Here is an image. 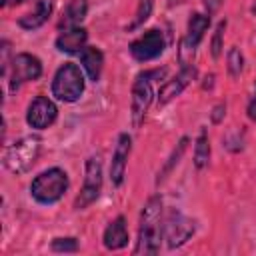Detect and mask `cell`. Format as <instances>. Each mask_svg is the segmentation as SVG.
I'll return each instance as SVG.
<instances>
[{"instance_id": "cell-1", "label": "cell", "mask_w": 256, "mask_h": 256, "mask_svg": "<svg viewBox=\"0 0 256 256\" xmlns=\"http://www.w3.org/2000/svg\"><path fill=\"white\" fill-rule=\"evenodd\" d=\"M160 216H162V200L160 196H152L140 216L138 244L136 254H156L160 248Z\"/></svg>"}, {"instance_id": "cell-2", "label": "cell", "mask_w": 256, "mask_h": 256, "mask_svg": "<svg viewBox=\"0 0 256 256\" xmlns=\"http://www.w3.org/2000/svg\"><path fill=\"white\" fill-rule=\"evenodd\" d=\"M66 190H68V174L62 168H48L40 172L30 184V194L40 204L58 202Z\"/></svg>"}, {"instance_id": "cell-3", "label": "cell", "mask_w": 256, "mask_h": 256, "mask_svg": "<svg viewBox=\"0 0 256 256\" xmlns=\"http://www.w3.org/2000/svg\"><path fill=\"white\" fill-rule=\"evenodd\" d=\"M38 154H40V138L38 136H24L6 150L4 166L8 168V172L20 176L34 166V162L38 160Z\"/></svg>"}, {"instance_id": "cell-4", "label": "cell", "mask_w": 256, "mask_h": 256, "mask_svg": "<svg viewBox=\"0 0 256 256\" xmlns=\"http://www.w3.org/2000/svg\"><path fill=\"white\" fill-rule=\"evenodd\" d=\"M84 92V76L72 62L60 66L52 80V96L62 102H76Z\"/></svg>"}, {"instance_id": "cell-5", "label": "cell", "mask_w": 256, "mask_h": 256, "mask_svg": "<svg viewBox=\"0 0 256 256\" xmlns=\"http://www.w3.org/2000/svg\"><path fill=\"white\" fill-rule=\"evenodd\" d=\"M102 190V162L98 156H90L86 160V170H84V184L82 190L78 194V198L74 200V208L82 210L88 204H92Z\"/></svg>"}, {"instance_id": "cell-6", "label": "cell", "mask_w": 256, "mask_h": 256, "mask_svg": "<svg viewBox=\"0 0 256 256\" xmlns=\"http://www.w3.org/2000/svg\"><path fill=\"white\" fill-rule=\"evenodd\" d=\"M42 74V64L36 56L22 52L16 54L12 60V72H10V90H18L24 82H32L38 80Z\"/></svg>"}, {"instance_id": "cell-7", "label": "cell", "mask_w": 256, "mask_h": 256, "mask_svg": "<svg viewBox=\"0 0 256 256\" xmlns=\"http://www.w3.org/2000/svg\"><path fill=\"white\" fill-rule=\"evenodd\" d=\"M164 48H166L164 34L160 30L152 28V30H146L140 38H136L130 44V54L140 62H148V60L158 58L164 52Z\"/></svg>"}, {"instance_id": "cell-8", "label": "cell", "mask_w": 256, "mask_h": 256, "mask_svg": "<svg viewBox=\"0 0 256 256\" xmlns=\"http://www.w3.org/2000/svg\"><path fill=\"white\" fill-rule=\"evenodd\" d=\"M152 86L148 80V74H140L132 86V100H130V114H132V124L138 128L144 122V116L152 104Z\"/></svg>"}, {"instance_id": "cell-9", "label": "cell", "mask_w": 256, "mask_h": 256, "mask_svg": "<svg viewBox=\"0 0 256 256\" xmlns=\"http://www.w3.org/2000/svg\"><path fill=\"white\" fill-rule=\"evenodd\" d=\"M194 230H196L194 220H190V218H186L184 214H178V212H172L166 218L164 228H162L164 240H166V244L170 248H178L184 242H188L190 236L194 234Z\"/></svg>"}, {"instance_id": "cell-10", "label": "cell", "mask_w": 256, "mask_h": 256, "mask_svg": "<svg viewBox=\"0 0 256 256\" xmlns=\"http://www.w3.org/2000/svg\"><path fill=\"white\" fill-rule=\"evenodd\" d=\"M56 116H58V110H56L54 102L46 96H36L28 106L26 122L36 130H44L56 120Z\"/></svg>"}, {"instance_id": "cell-11", "label": "cell", "mask_w": 256, "mask_h": 256, "mask_svg": "<svg viewBox=\"0 0 256 256\" xmlns=\"http://www.w3.org/2000/svg\"><path fill=\"white\" fill-rule=\"evenodd\" d=\"M130 148H132V138L128 134H120L114 154H112V164H110V180L114 186H120L126 174V160L130 156Z\"/></svg>"}, {"instance_id": "cell-12", "label": "cell", "mask_w": 256, "mask_h": 256, "mask_svg": "<svg viewBox=\"0 0 256 256\" xmlns=\"http://www.w3.org/2000/svg\"><path fill=\"white\" fill-rule=\"evenodd\" d=\"M196 76V68L194 66H184L174 78H170L162 88H160V92H158V106H164V104H168L170 100H174L188 84H190V80Z\"/></svg>"}, {"instance_id": "cell-13", "label": "cell", "mask_w": 256, "mask_h": 256, "mask_svg": "<svg viewBox=\"0 0 256 256\" xmlns=\"http://www.w3.org/2000/svg\"><path fill=\"white\" fill-rule=\"evenodd\" d=\"M210 26V16L206 14H192V18L188 20V28H186V36L182 40V52H188V54H194L198 44L202 42L204 38V32L208 30Z\"/></svg>"}, {"instance_id": "cell-14", "label": "cell", "mask_w": 256, "mask_h": 256, "mask_svg": "<svg viewBox=\"0 0 256 256\" xmlns=\"http://www.w3.org/2000/svg\"><path fill=\"white\" fill-rule=\"evenodd\" d=\"M86 30L80 28V26H74V28H66L58 38H56V48L60 52H66V54H76L84 48L86 44Z\"/></svg>"}, {"instance_id": "cell-15", "label": "cell", "mask_w": 256, "mask_h": 256, "mask_svg": "<svg viewBox=\"0 0 256 256\" xmlns=\"http://www.w3.org/2000/svg\"><path fill=\"white\" fill-rule=\"evenodd\" d=\"M128 244V228H126V220L124 216L114 218L108 228L104 230V246L108 250H120Z\"/></svg>"}, {"instance_id": "cell-16", "label": "cell", "mask_w": 256, "mask_h": 256, "mask_svg": "<svg viewBox=\"0 0 256 256\" xmlns=\"http://www.w3.org/2000/svg\"><path fill=\"white\" fill-rule=\"evenodd\" d=\"M80 64L84 68V72L88 74L90 80H98L102 74V64H104V56L96 46H84L80 50Z\"/></svg>"}, {"instance_id": "cell-17", "label": "cell", "mask_w": 256, "mask_h": 256, "mask_svg": "<svg viewBox=\"0 0 256 256\" xmlns=\"http://www.w3.org/2000/svg\"><path fill=\"white\" fill-rule=\"evenodd\" d=\"M50 12H52L50 0H38L36 6H34V10L28 12V14H24V16L18 20V24H20L24 30H36V28H40V26L50 18Z\"/></svg>"}, {"instance_id": "cell-18", "label": "cell", "mask_w": 256, "mask_h": 256, "mask_svg": "<svg viewBox=\"0 0 256 256\" xmlns=\"http://www.w3.org/2000/svg\"><path fill=\"white\" fill-rule=\"evenodd\" d=\"M86 10H88V0H70L64 16L60 20V28H74V26H78L84 20Z\"/></svg>"}, {"instance_id": "cell-19", "label": "cell", "mask_w": 256, "mask_h": 256, "mask_svg": "<svg viewBox=\"0 0 256 256\" xmlns=\"http://www.w3.org/2000/svg\"><path fill=\"white\" fill-rule=\"evenodd\" d=\"M210 160V142H208V136L206 132H200L196 144H194V164L196 168H204Z\"/></svg>"}, {"instance_id": "cell-20", "label": "cell", "mask_w": 256, "mask_h": 256, "mask_svg": "<svg viewBox=\"0 0 256 256\" xmlns=\"http://www.w3.org/2000/svg\"><path fill=\"white\" fill-rule=\"evenodd\" d=\"M242 66H244V58H242L240 50L238 48H230V52H228V72H230V76L232 78L240 76Z\"/></svg>"}, {"instance_id": "cell-21", "label": "cell", "mask_w": 256, "mask_h": 256, "mask_svg": "<svg viewBox=\"0 0 256 256\" xmlns=\"http://www.w3.org/2000/svg\"><path fill=\"white\" fill-rule=\"evenodd\" d=\"M150 12H152V0H140L138 10H136V18H134V22L128 26V30H134V28L142 26V24L148 20Z\"/></svg>"}, {"instance_id": "cell-22", "label": "cell", "mask_w": 256, "mask_h": 256, "mask_svg": "<svg viewBox=\"0 0 256 256\" xmlns=\"http://www.w3.org/2000/svg\"><path fill=\"white\" fill-rule=\"evenodd\" d=\"M186 144H188V138H182V140L178 142V148H176V150L172 152V156H170V160H168V164H166V166H164V170H162V172L158 174V182L166 178V174H168V172L172 170V166H174V164H178V160H180V156H182V154H184V150H186Z\"/></svg>"}, {"instance_id": "cell-23", "label": "cell", "mask_w": 256, "mask_h": 256, "mask_svg": "<svg viewBox=\"0 0 256 256\" xmlns=\"http://www.w3.org/2000/svg\"><path fill=\"white\" fill-rule=\"evenodd\" d=\"M52 250L54 252H76L78 242H76V238H54Z\"/></svg>"}, {"instance_id": "cell-24", "label": "cell", "mask_w": 256, "mask_h": 256, "mask_svg": "<svg viewBox=\"0 0 256 256\" xmlns=\"http://www.w3.org/2000/svg\"><path fill=\"white\" fill-rule=\"evenodd\" d=\"M224 28H226V22H220L216 32H214V38H212V56L218 58L220 52H222V34H224Z\"/></svg>"}, {"instance_id": "cell-25", "label": "cell", "mask_w": 256, "mask_h": 256, "mask_svg": "<svg viewBox=\"0 0 256 256\" xmlns=\"http://www.w3.org/2000/svg\"><path fill=\"white\" fill-rule=\"evenodd\" d=\"M220 4H222V0H204V6H206V10H208V14L216 12V10L220 8Z\"/></svg>"}, {"instance_id": "cell-26", "label": "cell", "mask_w": 256, "mask_h": 256, "mask_svg": "<svg viewBox=\"0 0 256 256\" xmlns=\"http://www.w3.org/2000/svg\"><path fill=\"white\" fill-rule=\"evenodd\" d=\"M224 112H226V106H224V104H218V106L214 108V114H212V122H220V118L224 116Z\"/></svg>"}, {"instance_id": "cell-27", "label": "cell", "mask_w": 256, "mask_h": 256, "mask_svg": "<svg viewBox=\"0 0 256 256\" xmlns=\"http://www.w3.org/2000/svg\"><path fill=\"white\" fill-rule=\"evenodd\" d=\"M248 118L250 120H256V96L250 100V104H248Z\"/></svg>"}, {"instance_id": "cell-28", "label": "cell", "mask_w": 256, "mask_h": 256, "mask_svg": "<svg viewBox=\"0 0 256 256\" xmlns=\"http://www.w3.org/2000/svg\"><path fill=\"white\" fill-rule=\"evenodd\" d=\"M20 2H24V0H8V4H20Z\"/></svg>"}, {"instance_id": "cell-29", "label": "cell", "mask_w": 256, "mask_h": 256, "mask_svg": "<svg viewBox=\"0 0 256 256\" xmlns=\"http://www.w3.org/2000/svg\"><path fill=\"white\" fill-rule=\"evenodd\" d=\"M250 10H252V14H256V2L252 4V8H250Z\"/></svg>"}, {"instance_id": "cell-30", "label": "cell", "mask_w": 256, "mask_h": 256, "mask_svg": "<svg viewBox=\"0 0 256 256\" xmlns=\"http://www.w3.org/2000/svg\"><path fill=\"white\" fill-rule=\"evenodd\" d=\"M2 4H4V6H6V4H8V0H2Z\"/></svg>"}]
</instances>
